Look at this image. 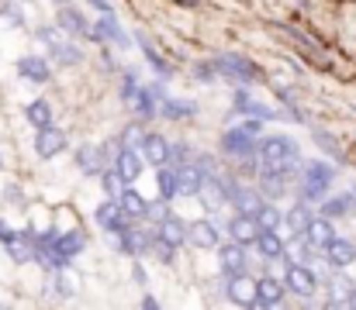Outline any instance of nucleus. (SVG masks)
<instances>
[{
	"label": "nucleus",
	"mask_w": 356,
	"mask_h": 310,
	"mask_svg": "<svg viewBox=\"0 0 356 310\" xmlns=\"http://www.w3.org/2000/svg\"><path fill=\"white\" fill-rule=\"evenodd\" d=\"M259 162L270 169H287L294 176L301 166V148L291 135H266L259 138Z\"/></svg>",
	"instance_id": "obj_1"
},
{
	"label": "nucleus",
	"mask_w": 356,
	"mask_h": 310,
	"mask_svg": "<svg viewBox=\"0 0 356 310\" xmlns=\"http://www.w3.org/2000/svg\"><path fill=\"white\" fill-rule=\"evenodd\" d=\"M215 69H218L222 80H229V83H236V87H249V83L266 80V73H263L249 55H238V52H222V55H215Z\"/></svg>",
	"instance_id": "obj_2"
},
{
	"label": "nucleus",
	"mask_w": 356,
	"mask_h": 310,
	"mask_svg": "<svg viewBox=\"0 0 356 310\" xmlns=\"http://www.w3.org/2000/svg\"><path fill=\"white\" fill-rule=\"evenodd\" d=\"M332 180H336V169L329 166V162H308L305 166V173H301V183H298V197L301 200H308V204H318L325 193H329V187H332Z\"/></svg>",
	"instance_id": "obj_3"
},
{
	"label": "nucleus",
	"mask_w": 356,
	"mask_h": 310,
	"mask_svg": "<svg viewBox=\"0 0 356 310\" xmlns=\"http://www.w3.org/2000/svg\"><path fill=\"white\" fill-rule=\"evenodd\" d=\"M156 241H159V227L156 224L152 227H128L115 241V248H118L121 255H128V259H142V255H152V245Z\"/></svg>",
	"instance_id": "obj_4"
},
{
	"label": "nucleus",
	"mask_w": 356,
	"mask_h": 310,
	"mask_svg": "<svg viewBox=\"0 0 356 310\" xmlns=\"http://www.w3.org/2000/svg\"><path fill=\"white\" fill-rule=\"evenodd\" d=\"M280 262H284V283H287V290L298 293V297H305V300H312L315 290H318V276L312 273V266H305V262H291L287 255H284Z\"/></svg>",
	"instance_id": "obj_5"
},
{
	"label": "nucleus",
	"mask_w": 356,
	"mask_h": 310,
	"mask_svg": "<svg viewBox=\"0 0 356 310\" xmlns=\"http://www.w3.org/2000/svg\"><path fill=\"white\" fill-rule=\"evenodd\" d=\"M73 162H76V169H80L83 176H101L108 166H115L111 155H108V148H104V145H90V141L73 152Z\"/></svg>",
	"instance_id": "obj_6"
},
{
	"label": "nucleus",
	"mask_w": 356,
	"mask_h": 310,
	"mask_svg": "<svg viewBox=\"0 0 356 310\" xmlns=\"http://www.w3.org/2000/svg\"><path fill=\"white\" fill-rule=\"evenodd\" d=\"M218 148H222V155L225 159H249V155H256L259 152V141L249 135V131H242V128H229L225 135H222V141H218Z\"/></svg>",
	"instance_id": "obj_7"
},
{
	"label": "nucleus",
	"mask_w": 356,
	"mask_h": 310,
	"mask_svg": "<svg viewBox=\"0 0 356 310\" xmlns=\"http://www.w3.org/2000/svg\"><path fill=\"white\" fill-rule=\"evenodd\" d=\"M90 42H101V45H118V49H131V38H128V31L118 24V17H115V10L111 14H101L97 17V24H94V31L87 35Z\"/></svg>",
	"instance_id": "obj_8"
},
{
	"label": "nucleus",
	"mask_w": 356,
	"mask_h": 310,
	"mask_svg": "<svg viewBox=\"0 0 356 310\" xmlns=\"http://www.w3.org/2000/svg\"><path fill=\"white\" fill-rule=\"evenodd\" d=\"M66 148H70V138H66L63 128L49 124V128L35 131V155H38V159H56V155H63Z\"/></svg>",
	"instance_id": "obj_9"
},
{
	"label": "nucleus",
	"mask_w": 356,
	"mask_h": 310,
	"mask_svg": "<svg viewBox=\"0 0 356 310\" xmlns=\"http://www.w3.org/2000/svg\"><path fill=\"white\" fill-rule=\"evenodd\" d=\"M14 69L24 83H35V87H45L52 80V59H45V55H21Z\"/></svg>",
	"instance_id": "obj_10"
},
{
	"label": "nucleus",
	"mask_w": 356,
	"mask_h": 310,
	"mask_svg": "<svg viewBox=\"0 0 356 310\" xmlns=\"http://www.w3.org/2000/svg\"><path fill=\"white\" fill-rule=\"evenodd\" d=\"M218 269L225 279L245 276V245H238L229 238V245H218Z\"/></svg>",
	"instance_id": "obj_11"
},
{
	"label": "nucleus",
	"mask_w": 356,
	"mask_h": 310,
	"mask_svg": "<svg viewBox=\"0 0 356 310\" xmlns=\"http://www.w3.org/2000/svg\"><path fill=\"white\" fill-rule=\"evenodd\" d=\"M256 187L266 193V200H280V197L287 193V187H291V173H287V169L259 166V183H256Z\"/></svg>",
	"instance_id": "obj_12"
},
{
	"label": "nucleus",
	"mask_w": 356,
	"mask_h": 310,
	"mask_svg": "<svg viewBox=\"0 0 356 310\" xmlns=\"http://www.w3.org/2000/svg\"><path fill=\"white\" fill-rule=\"evenodd\" d=\"M142 166H145V155H142V148H131V145H124L118 155H115V169L121 173L124 187H131V183L142 176Z\"/></svg>",
	"instance_id": "obj_13"
},
{
	"label": "nucleus",
	"mask_w": 356,
	"mask_h": 310,
	"mask_svg": "<svg viewBox=\"0 0 356 310\" xmlns=\"http://www.w3.org/2000/svg\"><path fill=\"white\" fill-rule=\"evenodd\" d=\"M232 110H236V114H249V117H259V121H277V117H280V110H273V107H266V103L252 101V94H249L245 87H238L236 90Z\"/></svg>",
	"instance_id": "obj_14"
},
{
	"label": "nucleus",
	"mask_w": 356,
	"mask_h": 310,
	"mask_svg": "<svg viewBox=\"0 0 356 310\" xmlns=\"http://www.w3.org/2000/svg\"><path fill=\"white\" fill-rule=\"evenodd\" d=\"M256 252L266 259V262H280L287 255V241L280 234V227H263L259 238H256Z\"/></svg>",
	"instance_id": "obj_15"
},
{
	"label": "nucleus",
	"mask_w": 356,
	"mask_h": 310,
	"mask_svg": "<svg viewBox=\"0 0 356 310\" xmlns=\"http://www.w3.org/2000/svg\"><path fill=\"white\" fill-rule=\"evenodd\" d=\"M225 293H229V300L238 304V307H259L256 279H249V276H232V279H225Z\"/></svg>",
	"instance_id": "obj_16"
},
{
	"label": "nucleus",
	"mask_w": 356,
	"mask_h": 310,
	"mask_svg": "<svg viewBox=\"0 0 356 310\" xmlns=\"http://www.w3.org/2000/svg\"><path fill=\"white\" fill-rule=\"evenodd\" d=\"M259 231H263V227H259V221H256L252 214H236V217L229 221V238L238 241V245H245V248L256 245Z\"/></svg>",
	"instance_id": "obj_17"
},
{
	"label": "nucleus",
	"mask_w": 356,
	"mask_h": 310,
	"mask_svg": "<svg viewBox=\"0 0 356 310\" xmlns=\"http://www.w3.org/2000/svg\"><path fill=\"white\" fill-rule=\"evenodd\" d=\"M3 248H7L10 262H17V266H28V262H38V259H42V252H38V245H35V238H31L28 231H21V234H17L14 241H7Z\"/></svg>",
	"instance_id": "obj_18"
},
{
	"label": "nucleus",
	"mask_w": 356,
	"mask_h": 310,
	"mask_svg": "<svg viewBox=\"0 0 356 310\" xmlns=\"http://www.w3.org/2000/svg\"><path fill=\"white\" fill-rule=\"evenodd\" d=\"M284 293H291L284 279H277V276H259V279H256L259 307H280V304H284Z\"/></svg>",
	"instance_id": "obj_19"
},
{
	"label": "nucleus",
	"mask_w": 356,
	"mask_h": 310,
	"mask_svg": "<svg viewBox=\"0 0 356 310\" xmlns=\"http://www.w3.org/2000/svg\"><path fill=\"white\" fill-rule=\"evenodd\" d=\"M322 255H325V262H329L332 269H346V266H353L356 262V245L336 234V238L322 248Z\"/></svg>",
	"instance_id": "obj_20"
},
{
	"label": "nucleus",
	"mask_w": 356,
	"mask_h": 310,
	"mask_svg": "<svg viewBox=\"0 0 356 310\" xmlns=\"http://www.w3.org/2000/svg\"><path fill=\"white\" fill-rule=\"evenodd\" d=\"M170 138H163V135H156V131H149L145 135V141H142V155H145V162L149 166H170Z\"/></svg>",
	"instance_id": "obj_21"
},
{
	"label": "nucleus",
	"mask_w": 356,
	"mask_h": 310,
	"mask_svg": "<svg viewBox=\"0 0 356 310\" xmlns=\"http://www.w3.org/2000/svg\"><path fill=\"white\" fill-rule=\"evenodd\" d=\"M177 173H180V197H201L204 183L211 180V176H208L197 162H187V166H180Z\"/></svg>",
	"instance_id": "obj_22"
},
{
	"label": "nucleus",
	"mask_w": 356,
	"mask_h": 310,
	"mask_svg": "<svg viewBox=\"0 0 356 310\" xmlns=\"http://www.w3.org/2000/svg\"><path fill=\"white\" fill-rule=\"evenodd\" d=\"M187 245H194V248H218L222 245V231L215 227V221H194L191 224V241Z\"/></svg>",
	"instance_id": "obj_23"
},
{
	"label": "nucleus",
	"mask_w": 356,
	"mask_h": 310,
	"mask_svg": "<svg viewBox=\"0 0 356 310\" xmlns=\"http://www.w3.org/2000/svg\"><path fill=\"white\" fill-rule=\"evenodd\" d=\"M263 204H266V193L259 187H238L232 193V200H229V207H236V214H252V217Z\"/></svg>",
	"instance_id": "obj_24"
},
{
	"label": "nucleus",
	"mask_w": 356,
	"mask_h": 310,
	"mask_svg": "<svg viewBox=\"0 0 356 310\" xmlns=\"http://www.w3.org/2000/svg\"><path fill=\"white\" fill-rule=\"evenodd\" d=\"M312 207H308V200H298V204L287 210V217H284V224H287V231H291V238L294 241H301L305 238V231H308V224H312Z\"/></svg>",
	"instance_id": "obj_25"
},
{
	"label": "nucleus",
	"mask_w": 356,
	"mask_h": 310,
	"mask_svg": "<svg viewBox=\"0 0 356 310\" xmlns=\"http://www.w3.org/2000/svg\"><path fill=\"white\" fill-rule=\"evenodd\" d=\"M197 103L194 101H180V97H163L159 101V117H166V121H191V117H197Z\"/></svg>",
	"instance_id": "obj_26"
},
{
	"label": "nucleus",
	"mask_w": 356,
	"mask_h": 310,
	"mask_svg": "<svg viewBox=\"0 0 356 310\" xmlns=\"http://www.w3.org/2000/svg\"><path fill=\"white\" fill-rule=\"evenodd\" d=\"M49 59H52V66H59V69H73V66H80L83 62V49H76L73 42H56L52 49H49Z\"/></svg>",
	"instance_id": "obj_27"
},
{
	"label": "nucleus",
	"mask_w": 356,
	"mask_h": 310,
	"mask_svg": "<svg viewBox=\"0 0 356 310\" xmlns=\"http://www.w3.org/2000/svg\"><path fill=\"white\" fill-rule=\"evenodd\" d=\"M159 238L163 241H170V245H187L191 241V224L184 221V217H177V214H170L163 224H159Z\"/></svg>",
	"instance_id": "obj_28"
},
{
	"label": "nucleus",
	"mask_w": 356,
	"mask_h": 310,
	"mask_svg": "<svg viewBox=\"0 0 356 310\" xmlns=\"http://www.w3.org/2000/svg\"><path fill=\"white\" fill-rule=\"evenodd\" d=\"M56 24H59V28H63L66 35H83V38H87L90 31H94V28L87 24V17H83V14H80L76 7H70V3H63V10H59Z\"/></svg>",
	"instance_id": "obj_29"
},
{
	"label": "nucleus",
	"mask_w": 356,
	"mask_h": 310,
	"mask_svg": "<svg viewBox=\"0 0 356 310\" xmlns=\"http://www.w3.org/2000/svg\"><path fill=\"white\" fill-rule=\"evenodd\" d=\"M305 238L312 241V245H318V248H325L332 238H336V224H332V217H325V214H318V217H312V224H308V231H305Z\"/></svg>",
	"instance_id": "obj_30"
},
{
	"label": "nucleus",
	"mask_w": 356,
	"mask_h": 310,
	"mask_svg": "<svg viewBox=\"0 0 356 310\" xmlns=\"http://www.w3.org/2000/svg\"><path fill=\"white\" fill-rule=\"evenodd\" d=\"M201 204L208 214H215V210H222V207H229V193H225V187H222V180H218V173L204 183V190H201Z\"/></svg>",
	"instance_id": "obj_31"
},
{
	"label": "nucleus",
	"mask_w": 356,
	"mask_h": 310,
	"mask_svg": "<svg viewBox=\"0 0 356 310\" xmlns=\"http://www.w3.org/2000/svg\"><path fill=\"white\" fill-rule=\"evenodd\" d=\"M156 190H159L163 200L180 197V173H177V166H159L156 169Z\"/></svg>",
	"instance_id": "obj_32"
},
{
	"label": "nucleus",
	"mask_w": 356,
	"mask_h": 310,
	"mask_svg": "<svg viewBox=\"0 0 356 310\" xmlns=\"http://www.w3.org/2000/svg\"><path fill=\"white\" fill-rule=\"evenodd\" d=\"M353 207H356V197H353V190H350V193H339V197H325L322 207H318V214H325V217L336 221V217H350Z\"/></svg>",
	"instance_id": "obj_33"
},
{
	"label": "nucleus",
	"mask_w": 356,
	"mask_h": 310,
	"mask_svg": "<svg viewBox=\"0 0 356 310\" xmlns=\"http://www.w3.org/2000/svg\"><path fill=\"white\" fill-rule=\"evenodd\" d=\"M131 107H135V117H142L145 124L159 114V97L152 94V87L149 83H142V90H138V97L131 101Z\"/></svg>",
	"instance_id": "obj_34"
},
{
	"label": "nucleus",
	"mask_w": 356,
	"mask_h": 310,
	"mask_svg": "<svg viewBox=\"0 0 356 310\" xmlns=\"http://www.w3.org/2000/svg\"><path fill=\"white\" fill-rule=\"evenodd\" d=\"M135 42H138V49H142L145 62H149V66L156 69V76H163V80H166V76H170L173 69H170V62H166V59H163V55L156 52V45H152V42H149V38H145L142 31H135Z\"/></svg>",
	"instance_id": "obj_35"
},
{
	"label": "nucleus",
	"mask_w": 356,
	"mask_h": 310,
	"mask_svg": "<svg viewBox=\"0 0 356 310\" xmlns=\"http://www.w3.org/2000/svg\"><path fill=\"white\" fill-rule=\"evenodd\" d=\"M83 248H87V234L76 227V231H66V234H59V241H56L49 252H59V255H73V259H76Z\"/></svg>",
	"instance_id": "obj_36"
},
{
	"label": "nucleus",
	"mask_w": 356,
	"mask_h": 310,
	"mask_svg": "<svg viewBox=\"0 0 356 310\" xmlns=\"http://www.w3.org/2000/svg\"><path fill=\"white\" fill-rule=\"evenodd\" d=\"M24 117H28V124H31L35 131H42V128L52 124V107H49L45 97H35V101L24 107Z\"/></svg>",
	"instance_id": "obj_37"
},
{
	"label": "nucleus",
	"mask_w": 356,
	"mask_h": 310,
	"mask_svg": "<svg viewBox=\"0 0 356 310\" xmlns=\"http://www.w3.org/2000/svg\"><path fill=\"white\" fill-rule=\"evenodd\" d=\"M118 207L128 214V217H135V221H138V217H145L149 200H145V197H142L135 187H124V190H121V197H118Z\"/></svg>",
	"instance_id": "obj_38"
},
{
	"label": "nucleus",
	"mask_w": 356,
	"mask_h": 310,
	"mask_svg": "<svg viewBox=\"0 0 356 310\" xmlns=\"http://www.w3.org/2000/svg\"><path fill=\"white\" fill-rule=\"evenodd\" d=\"M145 135H149V131H145V121H142V117H135V121H128V124H124V128H121V131H118V138H121V141H124V145H131V148H142V141H145Z\"/></svg>",
	"instance_id": "obj_39"
},
{
	"label": "nucleus",
	"mask_w": 356,
	"mask_h": 310,
	"mask_svg": "<svg viewBox=\"0 0 356 310\" xmlns=\"http://www.w3.org/2000/svg\"><path fill=\"white\" fill-rule=\"evenodd\" d=\"M312 138H315V145H318L322 152H329L332 159L346 162V155H343V145H339V138H332V135H329V131H322V128H312Z\"/></svg>",
	"instance_id": "obj_40"
},
{
	"label": "nucleus",
	"mask_w": 356,
	"mask_h": 310,
	"mask_svg": "<svg viewBox=\"0 0 356 310\" xmlns=\"http://www.w3.org/2000/svg\"><path fill=\"white\" fill-rule=\"evenodd\" d=\"M138 90H142V80H138V73L135 69H124L121 73V90H118V101L128 103L131 107V101L138 97Z\"/></svg>",
	"instance_id": "obj_41"
},
{
	"label": "nucleus",
	"mask_w": 356,
	"mask_h": 310,
	"mask_svg": "<svg viewBox=\"0 0 356 310\" xmlns=\"http://www.w3.org/2000/svg\"><path fill=\"white\" fill-rule=\"evenodd\" d=\"M284 217H287V214H284V210H280L277 204H270V200L256 210V221H259V227H280V224H284Z\"/></svg>",
	"instance_id": "obj_42"
},
{
	"label": "nucleus",
	"mask_w": 356,
	"mask_h": 310,
	"mask_svg": "<svg viewBox=\"0 0 356 310\" xmlns=\"http://www.w3.org/2000/svg\"><path fill=\"white\" fill-rule=\"evenodd\" d=\"M101 187H104V197H115L118 200L121 190H124V180H121V173L115 166H108L104 173H101Z\"/></svg>",
	"instance_id": "obj_43"
},
{
	"label": "nucleus",
	"mask_w": 356,
	"mask_h": 310,
	"mask_svg": "<svg viewBox=\"0 0 356 310\" xmlns=\"http://www.w3.org/2000/svg\"><path fill=\"white\" fill-rule=\"evenodd\" d=\"M194 159H197V152H194L187 141H173V145H170V166L180 169V166H187V162H194Z\"/></svg>",
	"instance_id": "obj_44"
},
{
	"label": "nucleus",
	"mask_w": 356,
	"mask_h": 310,
	"mask_svg": "<svg viewBox=\"0 0 356 310\" xmlns=\"http://www.w3.org/2000/svg\"><path fill=\"white\" fill-rule=\"evenodd\" d=\"M35 38H38L45 49H52L56 42H63V38H66V31H63L59 24H38V28H35Z\"/></svg>",
	"instance_id": "obj_45"
},
{
	"label": "nucleus",
	"mask_w": 356,
	"mask_h": 310,
	"mask_svg": "<svg viewBox=\"0 0 356 310\" xmlns=\"http://www.w3.org/2000/svg\"><path fill=\"white\" fill-rule=\"evenodd\" d=\"M170 214H173V210H170V200H163V197H159V200H149V210H145V221L159 227V224H163V221H166Z\"/></svg>",
	"instance_id": "obj_46"
},
{
	"label": "nucleus",
	"mask_w": 356,
	"mask_h": 310,
	"mask_svg": "<svg viewBox=\"0 0 356 310\" xmlns=\"http://www.w3.org/2000/svg\"><path fill=\"white\" fill-rule=\"evenodd\" d=\"M49 286H52V293H56V297H73V290H76V286H73V279L66 276V269H56V276L49 279Z\"/></svg>",
	"instance_id": "obj_47"
},
{
	"label": "nucleus",
	"mask_w": 356,
	"mask_h": 310,
	"mask_svg": "<svg viewBox=\"0 0 356 310\" xmlns=\"http://www.w3.org/2000/svg\"><path fill=\"white\" fill-rule=\"evenodd\" d=\"M194 80H201V83H215V80H222L218 69H215V59H208V62H194Z\"/></svg>",
	"instance_id": "obj_48"
},
{
	"label": "nucleus",
	"mask_w": 356,
	"mask_h": 310,
	"mask_svg": "<svg viewBox=\"0 0 356 310\" xmlns=\"http://www.w3.org/2000/svg\"><path fill=\"white\" fill-rule=\"evenodd\" d=\"M152 255H156L163 266H173V262H177V245H170V241H163V238H159V241L152 245Z\"/></svg>",
	"instance_id": "obj_49"
},
{
	"label": "nucleus",
	"mask_w": 356,
	"mask_h": 310,
	"mask_svg": "<svg viewBox=\"0 0 356 310\" xmlns=\"http://www.w3.org/2000/svg\"><path fill=\"white\" fill-rule=\"evenodd\" d=\"M0 14H3L14 28H24V10H21V3H7V7H0Z\"/></svg>",
	"instance_id": "obj_50"
},
{
	"label": "nucleus",
	"mask_w": 356,
	"mask_h": 310,
	"mask_svg": "<svg viewBox=\"0 0 356 310\" xmlns=\"http://www.w3.org/2000/svg\"><path fill=\"white\" fill-rule=\"evenodd\" d=\"M238 128H242V131H249L252 138H263V121H259V117H249V114H245V121H242Z\"/></svg>",
	"instance_id": "obj_51"
},
{
	"label": "nucleus",
	"mask_w": 356,
	"mask_h": 310,
	"mask_svg": "<svg viewBox=\"0 0 356 310\" xmlns=\"http://www.w3.org/2000/svg\"><path fill=\"white\" fill-rule=\"evenodd\" d=\"M17 234H21V231H14V227H10L7 221H0V245H7V241H14Z\"/></svg>",
	"instance_id": "obj_52"
},
{
	"label": "nucleus",
	"mask_w": 356,
	"mask_h": 310,
	"mask_svg": "<svg viewBox=\"0 0 356 310\" xmlns=\"http://www.w3.org/2000/svg\"><path fill=\"white\" fill-rule=\"evenodd\" d=\"M131 279H135V283H138V286H145V283H149V276H145V269H142V266H138V262H135V266H131Z\"/></svg>",
	"instance_id": "obj_53"
},
{
	"label": "nucleus",
	"mask_w": 356,
	"mask_h": 310,
	"mask_svg": "<svg viewBox=\"0 0 356 310\" xmlns=\"http://www.w3.org/2000/svg\"><path fill=\"white\" fill-rule=\"evenodd\" d=\"M87 3H90V7L97 10V14H111V10H115V7H111L108 0H87Z\"/></svg>",
	"instance_id": "obj_54"
},
{
	"label": "nucleus",
	"mask_w": 356,
	"mask_h": 310,
	"mask_svg": "<svg viewBox=\"0 0 356 310\" xmlns=\"http://www.w3.org/2000/svg\"><path fill=\"white\" fill-rule=\"evenodd\" d=\"M138 304H142V310H156L159 307V300H156L152 293H142V300H138Z\"/></svg>",
	"instance_id": "obj_55"
},
{
	"label": "nucleus",
	"mask_w": 356,
	"mask_h": 310,
	"mask_svg": "<svg viewBox=\"0 0 356 310\" xmlns=\"http://www.w3.org/2000/svg\"><path fill=\"white\" fill-rule=\"evenodd\" d=\"M346 307H356V290L350 293V297H346Z\"/></svg>",
	"instance_id": "obj_56"
},
{
	"label": "nucleus",
	"mask_w": 356,
	"mask_h": 310,
	"mask_svg": "<svg viewBox=\"0 0 356 310\" xmlns=\"http://www.w3.org/2000/svg\"><path fill=\"white\" fill-rule=\"evenodd\" d=\"M173 3H184V7H191V0H173Z\"/></svg>",
	"instance_id": "obj_57"
},
{
	"label": "nucleus",
	"mask_w": 356,
	"mask_h": 310,
	"mask_svg": "<svg viewBox=\"0 0 356 310\" xmlns=\"http://www.w3.org/2000/svg\"><path fill=\"white\" fill-rule=\"evenodd\" d=\"M56 3H70V0H56Z\"/></svg>",
	"instance_id": "obj_58"
},
{
	"label": "nucleus",
	"mask_w": 356,
	"mask_h": 310,
	"mask_svg": "<svg viewBox=\"0 0 356 310\" xmlns=\"http://www.w3.org/2000/svg\"><path fill=\"white\" fill-rule=\"evenodd\" d=\"M0 166H3V155H0Z\"/></svg>",
	"instance_id": "obj_59"
},
{
	"label": "nucleus",
	"mask_w": 356,
	"mask_h": 310,
	"mask_svg": "<svg viewBox=\"0 0 356 310\" xmlns=\"http://www.w3.org/2000/svg\"><path fill=\"white\" fill-rule=\"evenodd\" d=\"M353 197H356V187H353Z\"/></svg>",
	"instance_id": "obj_60"
},
{
	"label": "nucleus",
	"mask_w": 356,
	"mask_h": 310,
	"mask_svg": "<svg viewBox=\"0 0 356 310\" xmlns=\"http://www.w3.org/2000/svg\"><path fill=\"white\" fill-rule=\"evenodd\" d=\"M0 17H3V14H0Z\"/></svg>",
	"instance_id": "obj_61"
}]
</instances>
